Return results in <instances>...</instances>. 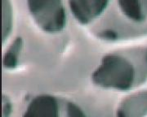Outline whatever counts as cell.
Instances as JSON below:
<instances>
[{"mask_svg":"<svg viewBox=\"0 0 147 117\" xmlns=\"http://www.w3.org/2000/svg\"><path fill=\"white\" fill-rule=\"evenodd\" d=\"M103 90L127 92L147 82V46L121 49L105 55L91 75Z\"/></svg>","mask_w":147,"mask_h":117,"instance_id":"6da1fadb","label":"cell"},{"mask_svg":"<svg viewBox=\"0 0 147 117\" xmlns=\"http://www.w3.org/2000/svg\"><path fill=\"white\" fill-rule=\"evenodd\" d=\"M95 37L121 42L147 36V0H111L98 21L90 26Z\"/></svg>","mask_w":147,"mask_h":117,"instance_id":"7a4b0ae2","label":"cell"},{"mask_svg":"<svg viewBox=\"0 0 147 117\" xmlns=\"http://www.w3.org/2000/svg\"><path fill=\"white\" fill-rule=\"evenodd\" d=\"M32 18L42 32L55 34L63 31L67 24L62 0H27Z\"/></svg>","mask_w":147,"mask_h":117,"instance_id":"3957f363","label":"cell"},{"mask_svg":"<svg viewBox=\"0 0 147 117\" xmlns=\"http://www.w3.org/2000/svg\"><path fill=\"white\" fill-rule=\"evenodd\" d=\"M21 117H65L64 98L40 94L27 103Z\"/></svg>","mask_w":147,"mask_h":117,"instance_id":"277c9868","label":"cell"},{"mask_svg":"<svg viewBox=\"0 0 147 117\" xmlns=\"http://www.w3.org/2000/svg\"><path fill=\"white\" fill-rule=\"evenodd\" d=\"M111 0H68L74 19L84 26H91L105 13Z\"/></svg>","mask_w":147,"mask_h":117,"instance_id":"5b68a950","label":"cell"},{"mask_svg":"<svg viewBox=\"0 0 147 117\" xmlns=\"http://www.w3.org/2000/svg\"><path fill=\"white\" fill-rule=\"evenodd\" d=\"M115 117H147V90L135 91L123 98Z\"/></svg>","mask_w":147,"mask_h":117,"instance_id":"8992f818","label":"cell"},{"mask_svg":"<svg viewBox=\"0 0 147 117\" xmlns=\"http://www.w3.org/2000/svg\"><path fill=\"white\" fill-rule=\"evenodd\" d=\"M24 47V40L16 37L6 50L3 58V66L6 70H14L19 66L20 57Z\"/></svg>","mask_w":147,"mask_h":117,"instance_id":"52a82bcc","label":"cell"},{"mask_svg":"<svg viewBox=\"0 0 147 117\" xmlns=\"http://www.w3.org/2000/svg\"><path fill=\"white\" fill-rule=\"evenodd\" d=\"M64 110L65 117H88L86 113L76 102L64 98Z\"/></svg>","mask_w":147,"mask_h":117,"instance_id":"ba28073f","label":"cell"},{"mask_svg":"<svg viewBox=\"0 0 147 117\" xmlns=\"http://www.w3.org/2000/svg\"><path fill=\"white\" fill-rule=\"evenodd\" d=\"M3 4L7 7V18L3 19V43H5L6 39L8 38L11 32V25H12V20H11V5L9 0H3Z\"/></svg>","mask_w":147,"mask_h":117,"instance_id":"9c48e42d","label":"cell"},{"mask_svg":"<svg viewBox=\"0 0 147 117\" xmlns=\"http://www.w3.org/2000/svg\"><path fill=\"white\" fill-rule=\"evenodd\" d=\"M3 117H11L12 112V104L11 100L3 96Z\"/></svg>","mask_w":147,"mask_h":117,"instance_id":"30bf717a","label":"cell"}]
</instances>
